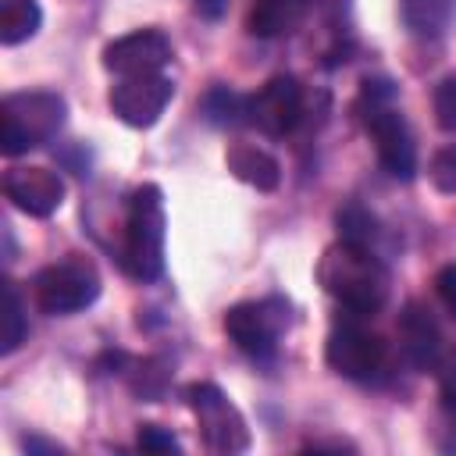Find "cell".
Listing matches in <instances>:
<instances>
[{
    "instance_id": "obj_1",
    "label": "cell",
    "mask_w": 456,
    "mask_h": 456,
    "mask_svg": "<svg viewBox=\"0 0 456 456\" xmlns=\"http://www.w3.org/2000/svg\"><path fill=\"white\" fill-rule=\"evenodd\" d=\"M317 281L328 296H335L353 317L378 314L388 299V271L367 249L353 242H335L317 260Z\"/></svg>"
},
{
    "instance_id": "obj_2",
    "label": "cell",
    "mask_w": 456,
    "mask_h": 456,
    "mask_svg": "<svg viewBox=\"0 0 456 456\" xmlns=\"http://www.w3.org/2000/svg\"><path fill=\"white\" fill-rule=\"evenodd\" d=\"M164 235H167L164 196H160L157 185H139L128 196V207H125L121 267L139 281L160 278V271H164Z\"/></svg>"
},
{
    "instance_id": "obj_3",
    "label": "cell",
    "mask_w": 456,
    "mask_h": 456,
    "mask_svg": "<svg viewBox=\"0 0 456 456\" xmlns=\"http://www.w3.org/2000/svg\"><path fill=\"white\" fill-rule=\"evenodd\" d=\"M68 118V103L64 96L50 93V89H25V93H11L0 103V150L7 157L28 153L43 142H50Z\"/></svg>"
},
{
    "instance_id": "obj_4",
    "label": "cell",
    "mask_w": 456,
    "mask_h": 456,
    "mask_svg": "<svg viewBox=\"0 0 456 456\" xmlns=\"http://www.w3.org/2000/svg\"><path fill=\"white\" fill-rule=\"evenodd\" d=\"M363 125L378 146V160L381 167L399 178V182H410L417 175V146H413V135L406 128V118L388 103L392 100V86L388 82H363Z\"/></svg>"
},
{
    "instance_id": "obj_5",
    "label": "cell",
    "mask_w": 456,
    "mask_h": 456,
    "mask_svg": "<svg viewBox=\"0 0 456 456\" xmlns=\"http://www.w3.org/2000/svg\"><path fill=\"white\" fill-rule=\"evenodd\" d=\"M100 296V274L86 256H68L43 267L32 281V299L43 314L68 317L86 310Z\"/></svg>"
},
{
    "instance_id": "obj_6",
    "label": "cell",
    "mask_w": 456,
    "mask_h": 456,
    "mask_svg": "<svg viewBox=\"0 0 456 456\" xmlns=\"http://www.w3.org/2000/svg\"><path fill=\"white\" fill-rule=\"evenodd\" d=\"M289 328V303L285 299H249L235 303L224 314V331L228 338L253 360H271L278 349L281 331Z\"/></svg>"
},
{
    "instance_id": "obj_7",
    "label": "cell",
    "mask_w": 456,
    "mask_h": 456,
    "mask_svg": "<svg viewBox=\"0 0 456 456\" xmlns=\"http://www.w3.org/2000/svg\"><path fill=\"white\" fill-rule=\"evenodd\" d=\"M189 406L196 413V424L203 431V442L207 449L214 452H242L249 449V428H246V417L235 410V403L210 381H200L192 385L189 392Z\"/></svg>"
},
{
    "instance_id": "obj_8",
    "label": "cell",
    "mask_w": 456,
    "mask_h": 456,
    "mask_svg": "<svg viewBox=\"0 0 456 456\" xmlns=\"http://www.w3.org/2000/svg\"><path fill=\"white\" fill-rule=\"evenodd\" d=\"M324 360L335 374H342L349 381H367L385 363V342L374 331L346 321V324L331 328V335L324 342Z\"/></svg>"
},
{
    "instance_id": "obj_9",
    "label": "cell",
    "mask_w": 456,
    "mask_h": 456,
    "mask_svg": "<svg viewBox=\"0 0 456 456\" xmlns=\"http://www.w3.org/2000/svg\"><path fill=\"white\" fill-rule=\"evenodd\" d=\"M171 96H175L171 78H164L157 71V75H128V78H118L110 86V93H107V103H110V110L125 125L150 128L164 114V107L171 103Z\"/></svg>"
},
{
    "instance_id": "obj_10",
    "label": "cell",
    "mask_w": 456,
    "mask_h": 456,
    "mask_svg": "<svg viewBox=\"0 0 456 456\" xmlns=\"http://www.w3.org/2000/svg\"><path fill=\"white\" fill-rule=\"evenodd\" d=\"M303 118V89L292 75L267 78L253 96H246V121L267 135H285Z\"/></svg>"
},
{
    "instance_id": "obj_11",
    "label": "cell",
    "mask_w": 456,
    "mask_h": 456,
    "mask_svg": "<svg viewBox=\"0 0 456 456\" xmlns=\"http://www.w3.org/2000/svg\"><path fill=\"white\" fill-rule=\"evenodd\" d=\"M171 61V39L160 28H135L103 46V68L118 78L157 75Z\"/></svg>"
},
{
    "instance_id": "obj_12",
    "label": "cell",
    "mask_w": 456,
    "mask_h": 456,
    "mask_svg": "<svg viewBox=\"0 0 456 456\" xmlns=\"http://www.w3.org/2000/svg\"><path fill=\"white\" fill-rule=\"evenodd\" d=\"M4 196L28 217H50L64 203V178L50 167H11L4 175Z\"/></svg>"
},
{
    "instance_id": "obj_13",
    "label": "cell",
    "mask_w": 456,
    "mask_h": 456,
    "mask_svg": "<svg viewBox=\"0 0 456 456\" xmlns=\"http://www.w3.org/2000/svg\"><path fill=\"white\" fill-rule=\"evenodd\" d=\"M399 342H403V353L410 356L413 367L435 370V363L442 356V331H438L435 317L420 303H410L403 310V317H399Z\"/></svg>"
},
{
    "instance_id": "obj_14",
    "label": "cell",
    "mask_w": 456,
    "mask_h": 456,
    "mask_svg": "<svg viewBox=\"0 0 456 456\" xmlns=\"http://www.w3.org/2000/svg\"><path fill=\"white\" fill-rule=\"evenodd\" d=\"M310 7L314 0H253L246 28L260 39H281V36H292L306 21Z\"/></svg>"
},
{
    "instance_id": "obj_15",
    "label": "cell",
    "mask_w": 456,
    "mask_h": 456,
    "mask_svg": "<svg viewBox=\"0 0 456 456\" xmlns=\"http://www.w3.org/2000/svg\"><path fill=\"white\" fill-rule=\"evenodd\" d=\"M224 164L239 182H246L260 192H274L278 182H281V164L253 142H232L228 153H224Z\"/></svg>"
},
{
    "instance_id": "obj_16",
    "label": "cell",
    "mask_w": 456,
    "mask_h": 456,
    "mask_svg": "<svg viewBox=\"0 0 456 456\" xmlns=\"http://www.w3.org/2000/svg\"><path fill=\"white\" fill-rule=\"evenodd\" d=\"M43 25V11L36 0H0V43L18 46L32 39Z\"/></svg>"
},
{
    "instance_id": "obj_17",
    "label": "cell",
    "mask_w": 456,
    "mask_h": 456,
    "mask_svg": "<svg viewBox=\"0 0 456 456\" xmlns=\"http://www.w3.org/2000/svg\"><path fill=\"white\" fill-rule=\"evenodd\" d=\"M335 224H338V239L342 242H353V246H367L374 242L378 235V221L370 210H363L360 203H346L338 214H335Z\"/></svg>"
},
{
    "instance_id": "obj_18",
    "label": "cell",
    "mask_w": 456,
    "mask_h": 456,
    "mask_svg": "<svg viewBox=\"0 0 456 456\" xmlns=\"http://www.w3.org/2000/svg\"><path fill=\"white\" fill-rule=\"evenodd\" d=\"M203 114L214 121V125H235V121H246V96L217 86L203 96Z\"/></svg>"
},
{
    "instance_id": "obj_19",
    "label": "cell",
    "mask_w": 456,
    "mask_h": 456,
    "mask_svg": "<svg viewBox=\"0 0 456 456\" xmlns=\"http://www.w3.org/2000/svg\"><path fill=\"white\" fill-rule=\"evenodd\" d=\"M4 303H7V324H4V353H14L25 335H28V324H25V306H21V296H18V285L14 281H4Z\"/></svg>"
},
{
    "instance_id": "obj_20",
    "label": "cell",
    "mask_w": 456,
    "mask_h": 456,
    "mask_svg": "<svg viewBox=\"0 0 456 456\" xmlns=\"http://www.w3.org/2000/svg\"><path fill=\"white\" fill-rule=\"evenodd\" d=\"M167 370H164V363L160 360H142V363H135V370H132V392L135 395H142V399H160L164 395V388H167Z\"/></svg>"
},
{
    "instance_id": "obj_21",
    "label": "cell",
    "mask_w": 456,
    "mask_h": 456,
    "mask_svg": "<svg viewBox=\"0 0 456 456\" xmlns=\"http://www.w3.org/2000/svg\"><path fill=\"white\" fill-rule=\"evenodd\" d=\"M431 107H435V121H438V128L456 132V75H449V78H442V82L435 86Z\"/></svg>"
},
{
    "instance_id": "obj_22",
    "label": "cell",
    "mask_w": 456,
    "mask_h": 456,
    "mask_svg": "<svg viewBox=\"0 0 456 456\" xmlns=\"http://www.w3.org/2000/svg\"><path fill=\"white\" fill-rule=\"evenodd\" d=\"M428 175H431V185H435V189H442V192H456V146L438 150V153L431 157Z\"/></svg>"
},
{
    "instance_id": "obj_23",
    "label": "cell",
    "mask_w": 456,
    "mask_h": 456,
    "mask_svg": "<svg viewBox=\"0 0 456 456\" xmlns=\"http://www.w3.org/2000/svg\"><path fill=\"white\" fill-rule=\"evenodd\" d=\"M135 445H139L142 452H178V449H182L178 438H175L167 428H160V424H139Z\"/></svg>"
},
{
    "instance_id": "obj_24",
    "label": "cell",
    "mask_w": 456,
    "mask_h": 456,
    "mask_svg": "<svg viewBox=\"0 0 456 456\" xmlns=\"http://www.w3.org/2000/svg\"><path fill=\"white\" fill-rule=\"evenodd\" d=\"M435 370H438V388H442L445 406H449V403H456V349H449V353L442 349V356H438Z\"/></svg>"
},
{
    "instance_id": "obj_25",
    "label": "cell",
    "mask_w": 456,
    "mask_h": 456,
    "mask_svg": "<svg viewBox=\"0 0 456 456\" xmlns=\"http://www.w3.org/2000/svg\"><path fill=\"white\" fill-rule=\"evenodd\" d=\"M435 292H438L442 306L456 317V264H445V267L438 271V278H435Z\"/></svg>"
},
{
    "instance_id": "obj_26",
    "label": "cell",
    "mask_w": 456,
    "mask_h": 456,
    "mask_svg": "<svg viewBox=\"0 0 456 456\" xmlns=\"http://www.w3.org/2000/svg\"><path fill=\"white\" fill-rule=\"evenodd\" d=\"M25 449L28 452H64L57 442H43V438H25Z\"/></svg>"
},
{
    "instance_id": "obj_27",
    "label": "cell",
    "mask_w": 456,
    "mask_h": 456,
    "mask_svg": "<svg viewBox=\"0 0 456 456\" xmlns=\"http://www.w3.org/2000/svg\"><path fill=\"white\" fill-rule=\"evenodd\" d=\"M449 410H452V420H456V403H449Z\"/></svg>"
}]
</instances>
